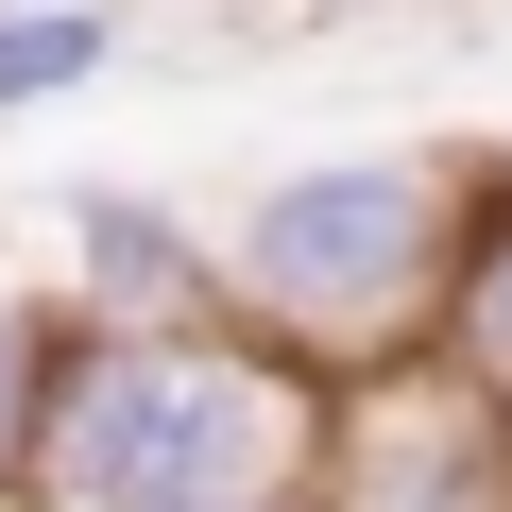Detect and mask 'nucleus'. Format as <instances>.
<instances>
[{
	"label": "nucleus",
	"instance_id": "1",
	"mask_svg": "<svg viewBox=\"0 0 512 512\" xmlns=\"http://www.w3.org/2000/svg\"><path fill=\"white\" fill-rule=\"evenodd\" d=\"M291 461V393L188 342V325H86L35 393V512H274Z\"/></svg>",
	"mask_w": 512,
	"mask_h": 512
},
{
	"label": "nucleus",
	"instance_id": "2",
	"mask_svg": "<svg viewBox=\"0 0 512 512\" xmlns=\"http://www.w3.org/2000/svg\"><path fill=\"white\" fill-rule=\"evenodd\" d=\"M427 171H393V154H325V171H291L274 205L239 222V291L274 308V325H308V342H376L410 291H427Z\"/></svg>",
	"mask_w": 512,
	"mask_h": 512
},
{
	"label": "nucleus",
	"instance_id": "3",
	"mask_svg": "<svg viewBox=\"0 0 512 512\" xmlns=\"http://www.w3.org/2000/svg\"><path fill=\"white\" fill-rule=\"evenodd\" d=\"M69 256H86V308L103 325H171L188 308V239L154 205H69Z\"/></svg>",
	"mask_w": 512,
	"mask_h": 512
},
{
	"label": "nucleus",
	"instance_id": "4",
	"mask_svg": "<svg viewBox=\"0 0 512 512\" xmlns=\"http://www.w3.org/2000/svg\"><path fill=\"white\" fill-rule=\"evenodd\" d=\"M103 69V0H0V103H52Z\"/></svg>",
	"mask_w": 512,
	"mask_h": 512
},
{
	"label": "nucleus",
	"instance_id": "5",
	"mask_svg": "<svg viewBox=\"0 0 512 512\" xmlns=\"http://www.w3.org/2000/svg\"><path fill=\"white\" fill-rule=\"evenodd\" d=\"M35 393H52V325L0 291V495H18V461H35Z\"/></svg>",
	"mask_w": 512,
	"mask_h": 512
},
{
	"label": "nucleus",
	"instance_id": "6",
	"mask_svg": "<svg viewBox=\"0 0 512 512\" xmlns=\"http://www.w3.org/2000/svg\"><path fill=\"white\" fill-rule=\"evenodd\" d=\"M478 342L512 359V256H495V274H478Z\"/></svg>",
	"mask_w": 512,
	"mask_h": 512
}]
</instances>
